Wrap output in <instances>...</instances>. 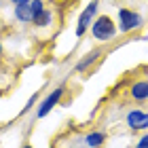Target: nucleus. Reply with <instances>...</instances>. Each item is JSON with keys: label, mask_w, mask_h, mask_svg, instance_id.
<instances>
[{"label": "nucleus", "mask_w": 148, "mask_h": 148, "mask_svg": "<svg viewBox=\"0 0 148 148\" xmlns=\"http://www.w3.org/2000/svg\"><path fill=\"white\" fill-rule=\"evenodd\" d=\"M91 34L95 40H112L116 34V25L108 15H102L91 23Z\"/></svg>", "instance_id": "f257e3e1"}, {"label": "nucleus", "mask_w": 148, "mask_h": 148, "mask_svg": "<svg viewBox=\"0 0 148 148\" xmlns=\"http://www.w3.org/2000/svg\"><path fill=\"white\" fill-rule=\"evenodd\" d=\"M95 13H97V0H91V2L85 6V11L80 13L78 21H76V36H83L87 32V28H91Z\"/></svg>", "instance_id": "f03ea898"}, {"label": "nucleus", "mask_w": 148, "mask_h": 148, "mask_svg": "<svg viewBox=\"0 0 148 148\" xmlns=\"http://www.w3.org/2000/svg\"><path fill=\"white\" fill-rule=\"evenodd\" d=\"M119 30L121 32H131L142 25V15H138V13H133L129 9H121L119 11Z\"/></svg>", "instance_id": "7ed1b4c3"}, {"label": "nucleus", "mask_w": 148, "mask_h": 148, "mask_svg": "<svg viewBox=\"0 0 148 148\" xmlns=\"http://www.w3.org/2000/svg\"><path fill=\"white\" fill-rule=\"evenodd\" d=\"M64 91H66L64 87H57L55 91H51L49 95H47V97L42 99V102H40V106L36 108V116H38V119L47 116V114H49V112H51V110H53V108H55V106H57V102H59V99H62Z\"/></svg>", "instance_id": "20e7f679"}, {"label": "nucleus", "mask_w": 148, "mask_h": 148, "mask_svg": "<svg viewBox=\"0 0 148 148\" xmlns=\"http://www.w3.org/2000/svg\"><path fill=\"white\" fill-rule=\"evenodd\" d=\"M127 125H129L131 129H148V112L131 110L127 114Z\"/></svg>", "instance_id": "39448f33"}, {"label": "nucleus", "mask_w": 148, "mask_h": 148, "mask_svg": "<svg viewBox=\"0 0 148 148\" xmlns=\"http://www.w3.org/2000/svg\"><path fill=\"white\" fill-rule=\"evenodd\" d=\"M131 99H136V102H148V80H136V83L131 85Z\"/></svg>", "instance_id": "423d86ee"}, {"label": "nucleus", "mask_w": 148, "mask_h": 148, "mask_svg": "<svg viewBox=\"0 0 148 148\" xmlns=\"http://www.w3.org/2000/svg\"><path fill=\"white\" fill-rule=\"evenodd\" d=\"M15 19L21 23H30L32 21V9L30 2L28 4H15Z\"/></svg>", "instance_id": "0eeeda50"}, {"label": "nucleus", "mask_w": 148, "mask_h": 148, "mask_svg": "<svg viewBox=\"0 0 148 148\" xmlns=\"http://www.w3.org/2000/svg\"><path fill=\"white\" fill-rule=\"evenodd\" d=\"M104 140H106V136H104L102 131H91L89 136L85 138V144L89 146V148H99V146L104 144Z\"/></svg>", "instance_id": "6e6552de"}, {"label": "nucleus", "mask_w": 148, "mask_h": 148, "mask_svg": "<svg viewBox=\"0 0 148 148\" xmlns=\"http://www.w3.org/2000/svg\"><path fill=\"white\" fill-rule=\"evenodd\" d=\"M97 57H99V51H91V53H87V55H85V57L76 64V72H85V70L89 68V66L95 62Z\"/></svg>", "instance_id": "1a4fd4ad"}, {"label": "nucleus", "mask_w": 148, "mask_h": 148, "mask_svg": "<svg viewBox=\"0 0 148 148\" xmlns=\"http://www.w3.org/2000/svg\"><path fill=\"white\" fill-rule=\"evenodd\" d=\"M30 9H32V21L45 11V2L42 0H30Z\"/></svg>", "instance_id": "9d476101"}, {"label": "nucleus", "mask_w": 148, "mask_h": 148, "mask_svg": "<svg viewBox=\"0 0 148 148\" xmlns=\"http://www.w3.org/2000/svg\"><path fill=\"white\" fill-rule=\"evenodd\" d=\"M51 19H53V13L45 9V11L34 19V23H36V25H49V23H51Z\"/></svg>", "instance_id": "9b49d317"}, {"label": "nucleus", "mask_w": 148, "mask_h": 148, "mask_svg": "<svg viewBox=\"0 0 148 148\" xmlns=\"http://www.w3.org/2000/svg\"><path fill=\"white\" fill-rule=\"evenodd\" d=\"M136 148H148V136H142L138 140V144H136Z\"/></svg>", "instance_id": "f8f14e48"}, {"label": "nucleus", "mask_w": 148, "mask_h": 148, "mask_svg": "<svg viewBox=\"0 0 148 148\" xmlns=\"http://www.w3.org/2000/svg\"><path fill=\"white\" fill-rule=\"evenodd\" d=\"M36 99H38V95H32V97L28 99V104H25V108H23V112H28V110L32 108V106H34V104H36Z\"/></svg>", "instance_id": "ddd939ff"}, {"label": "nucleus", "mask_w": 148, "mask_h": 148, "mask_svg": "<svg viewBox=\"0 0 148 148\" xmlns=\"http://www.w3.org/2000/svg\"><path fill=\"white\" fill-rule=\"evenodd\" d=\"M11 2H15V4H28L30 0H11Z\"/></svg>", "instance_id": "4468645a"}, {"label": "nucleus", "mask_w": 148, "mask_h": 148, "mask_svg": "<svg viewBox=\"0 0 148 148\" xmlns=\"http://www.w3.org/2000/svg\"><path fill=\"white\" fill-rule=\"evenodd\" d=\"M21 148H32V146H30V144H25V146H21Z\"/></svg>", "instance_id": "2eb2a0df"}, {"label": "nucleus", "mask_w": 148, "mask_h": 148, "mask_svg": "<svg viewBox=\"0 0 148 148\" xmlns=\"http://www.w3.org/2000/svg\"><path fill=\"white\" fill-rule=\"evenodd\" d=\"M0 53H2V45H0Z\"/></svg>", "instance_id": "dca6fc26"}, {"label": "nucleus", "mask_w": 148, "mask_h": 148, "mask_svg": "<svg viewBox=\"0 0 148 148\" xmlns=\"http://www.w3.org/2000/svg\"><path fill=\"white\" fill-rule=\"evenodd\" d=\"M51 2H59V0H51Z\"/></svg>", "instance_id": "f3484780"}]
</instances>
